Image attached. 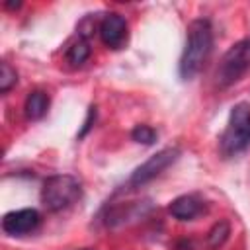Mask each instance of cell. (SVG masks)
<instances>
[{
	"instance_id": "obj_4",
	"label": "cell",
	"mask_w": 250,
	"mask_h": 250,
	"mask_svg": "<svg viewBox=\"0 0 250 250\" xmlns=\"http://www.w3.org/2000/svg\"><path fill=\"white\" fill-rule=\"evenodd\" d=\"M250 68V37L234 43L221 59L219 68H217V84L221 88L230 86L236 82L246 70Z\"/></svg>"
},
{
	"instance_id": "obj_8",
	"label": "cell",
	"mask_w": 250,
	"mask_h": 250,
	"mask_svg": "<svg viewBox=\"0 0 250 250\" xmlns=\"http://www.w3.org/2000/svg\"><path fill=\"white\" fill-rule=\"evenodd\" d=\"M201 209H203V203L193 195H180L168 207L170 215L180 221H189V219L197 217L201 213Z\"/></svg>"
},
{
	"instance_id": "obj_9",
	"label": "cell",
	"mask_w": 250,
	"mask_h": 250,
	"mask_svg": "<svg viewBox=\"0 0 250 250\" xmlns=\"http://www.w3.org/2000/svg\"><path fill=\"white\" fill-rule=\"evenodd\" d=\"M23 109H25V117L27 119H31V121L41 119L47 113V109H49V96H47V92H43V90L29 92L27 98H25Z\"/></svg>"
},
{
	"instance_id": "obj_3",
	"label": "cell",
	"mask_w": 250,
	"mask_h": 250,
	"mask_svg": "<svg viewBox=\"0 0 250 250\" xmlns=\"http://www.w3.org/2000/svg\"><path fill=\"white\" fill-rule=\"evenodd\" d=\"M250 145V105L240 102L230 109L227 129L221 137V152L234 156Z\"/></svg>"
},
{
	"instance_id": "obj_6",
	"label": "cell",
	"mask_w": 250,
	"mask_h": 250,
	"mask_svg": "<svg viewBox=\"0 0 250 250\" xmlns=\"http://www.w3.org/2000/svg\"><path fill=\"white\" fill-rule=\"evenodd\" d=\"M100 37L105 47L109 49H121L127 43V21L121 14L109 12L100 21Z\"/></svg>"
},
{
	"instance_id": "obj_7",
	"label": "cell",
	"mask_w": 250,
	"mask_h": 250,
	"mask_svg": "<svg viewBox=\"0 0 250 250\" xmlns=\"http://www.w3.org/2000/svg\"><path fill=\"white\" fill-rule=\"evenodd\" d=\"M41 217L37 213V209H18V211H10L4 215L2 219V229L4 232L12 234V236H21L31 232L37 225H39Z\"/></svg>"
},
{
	"instance_id": "obj_1",
	"label": "cell",
	"mask_w": 250,
	"mask_h": 250,
	"mask_svg": "<svg viewBox=\"0 0 250 250\" xmlns=\"http://www.w3.org/2000/svg\"><path fill=\"white\" fill-rule=\"evenodd\" d=\"M213 51V29L209 20H193L188 25V41L180 59V76L184 80L193 78L207 62Z\"/></svg>"
},
{
	"instance_id": "obj_11",
	"label": "cell",
	"mask_w": 250,
	"mask_h": 250,
	"mask_svg": "<svg viewBox=\"0 0 250 250\" xmlns=\"http://www.w3.org/2000/svg\"><path fill=\"white\" fill-rule=\"evenodd\" d=\"M230 234V225L229 221H219L213 225V229L207 232V244L209 248H219L225 244V240L229 238Z\"/></svg>"
},
{
	"instance_id": "obj_5",
	"label": "cell",
	"mask_w": 250,
	"mask_h": 250,
	"mask_svg": "<svg viewBox=\"0 0 250 250\" xmlns=\"http://www.w3.org/2000/svg\"><path fill=\"white\" fill-rule=\"evenodd\" d=\"M180 156V148L178 146H168V148H162L158 150L156 154H152L146 162H143L129 178V184L131 186H143L150 180H154L156 176H160L170 164H174Z\"/></svg>"
},
{
	"instance_id": "obj_14",
	"label": "cell",
	"mask_w": 250,
	"mask_h": 250,
	"mask_svg": "<svg viewBox=\"0 0 250 250\" xmlns=\"http://www.w3.org/2000/svg\"><path fill=\"white\" fill-rule=\"evenodd\" d=\"M21 4L18 2V4H14V2H4V8H20Z\"/></svg>"
},
{
	"instance_id": "obj_12",
	"label": "cell",
	"mask_w": 250,
	"mask_h": 250,
	"mask_svg": "<svg viewBox=\"0 0 250 250\" xmlns=\"http://www.w3.org/2000/svg\"><path fill=\"white\" fill-rule=\"evenodd\" d=\"M16 82H18V72H16V68H12L8 62H2V64H0V92L6 94Z\"/></svg>"
},
{
	"instance_id": "obj_10",
	"label": "cell",
	"mask_w": 250,
	"mask_h": 250,
	"mask_svg": "<svg viewBox=\"0 0 250 250\" xmlns=\"http://www.w3.org/2000/svg\"><path fill=\"white\" fill-rule=\"evenodd\" d=\"M90 43L86 37H78V41H74L70 47H68V53H66V59L72 66H80L82 62H86V59L90 57Z\"/></svg>"
},
{
	"instance_id": "obj_2",
	"label": "cell",
	"mask_w": 250,
	"mask_h": 250,
	"mask_svg": "<svg viewBox=\"0 0 250 250\" xmlns=\"http://www.w3.org/2000/svg\"><path fill=\"white\" fill-rule=\"evenodd\" d=\"M82 193L80 182L70 174H57L45 180L41 188V201L47 211H62L70 207L74 201H78Z\"/></svg>"
},
{
	"instance_id": "obj_13",
	"label": "cell",
	"mask_w": 250,
	"mask_h": 250,
	"mask_svg": "<svg viewBox=\"0 0 250 250\" xmlns=\"http://www.w3.org/2000/svg\"><path fill=\"white\" fill-rule=\"evenodd\" d=\"M131 137L135 143H141V145H152L154 139H156V131L148 125H137L133 131H131Z\"/></svg>"
}]
</instances>
